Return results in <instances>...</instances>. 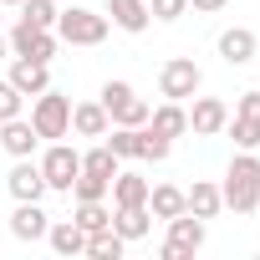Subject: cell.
I'll list each match as a JSON object with an SVG mask.
<instances>
[{
	"mask_svg": "<svg viewBox=\"0 0 260 260\" xmlns=\"http://www.w3.org/2000/svg\"><path fill=\"white\" fill-rule=\"evenodd\" d=\"M255 209H260V204H255Z\"/></svg>",
	"mask_w": 260,
	"mask_h": 260,
	"instance_id": "obj_37",
	"label": "cell"
},
{
	"mask_svg": "<svg viewBox=\"0 0 260 260\" xmlns=\"http://www.w3.org/2000/svg\"><path fill=\"white\" fill-rule=\"evenodd\" d=\"M148 209H153V219H174V214H184V189H174V184H153V189H148Z\"/></svg>",
	"mask_w": 260,
	"mask_h": 260,
	"instance_id": "obj_21",
	"label": "cell"
},
{
	"mask_svg": "<svg viewBox=\"0 0 260 260\" xmlns=\"http://www.w3.org/2000/svg\"><path fill=\"white\" fill-rule=\"evenodd\" d=\"M107 21L127 36H143L153 16H148V0H107Z\"/></svg>",
	"mask_w": 260,
	"mask_h": 260,
	"instance_id": "obj_12",
	"label": "cell"
},
{
	"mask_svg": "<svg viewBox=\"0 0 260 260\" xmlns=\"http://www.w3.org/2000/svg\"><path fill=\"white\" fill-rule=\"evenodd\" d=\"M112 230L133 245V240H143V235L153 230V209H148V204H122V209L112 204Z\"/></svg>",
	"mask_w": 260,
	"mask_h": 260,
	"instance_id": "obj_14",
	"label": "cell"
},
{
	"mask_svg": "<svg viewBox=\"0 0 260 260\" xmlns=\"http://www.w3.org/2000/svg\"><path fill=\"white\" fill-rule=\"evenodd\" d=\"M21 107H26V97H21L11 82H0V122H6V117H21Z\"/></svg>",
	"mask_w": 260,
	"mask_h": 260,
	"instance_id": "obj_32",
	"label": "cell"
},
{
	"mask_svg": "<svg viewBox=\"0 0 260 260\" xmlns=\"http://www.w3.org/2000/svg\"><path fill=\"white\" fill-rule=\"evenodd\" d=\"M255 31L250 26H230V31H219V56L230 61V67H245V61H255Z\"/></svg>",
	"mask_w": 260,
	"mask_h": 260,
	"instance_id": "obj_15",
	"label": "cell"
},
{
	"mask_svg": "<svg viewBox=\"0 0 260 260\" xmlns=\"http://www.w3.org/2000/svg\"><path fill=\"white\" fill-rule=\"evenodd\" d=\"M199 87H204V72H199L194 56H174V61H164V72H158V92H164L169 102H184V97H194Z\"/></svg>",
	"mask_w": 260,
	"mask_h": 260,
	"instance_id": "obj_6",
	"label": "cell"
},
{
	"mask_svg": "<svg viewBox=\"0 0 260 260\" xmlns=\"http://www.w3.org/2000/svg\"><path fill=\"white\" fill-rule=\"evenodd\" d=\"M224 122H230V102L194 92V107H189V127H194V133L199 138H214V133H224Z\"/></svg>",
	"mask_w": 260,
	"mask_h": 260,
	"instance_id": "obj_8",
	"label": "cell"
},
{
	"mask_svg": "<svg viewBox=\"0 0 260 260\" xmlns=\"http://www.w3.org/2000/svg\"><path fill=\"white\" fill-rule=\"evenodd\" d=\"M46 224H51V214L41 209V199H16V214H11L16 240H46Z\"/></svg>",
	"mask_w": 260,
	"mask_h": 260,
	"instance_id": "obj_10",
	"label": "cell"
},
{
	"mask_svg": "<svg viewBox=\"0 0 260 260\" xmlns=\"http://www.w3.org/2000/svg\"><path fill=\"white\" fill-rule=\"evenodd\" d=\"M21 97H41L46 87H51V72H46V61H31V56H16L11 61V77H6Z\"/></svg>",
	"mask_w": 260,
	"mask_h": 260,
	"instance_id": "obj_9",
	"label": "cell"
},
{
	"mask_svg": "<svg viewBox=\"0 0 260 260\" xmlns=\"http://www.w3.org/2000/svg\"><path fill=\"white\" fill-rule=\"evenodd\" d=\"M224 133L235 138V148H250V153L260 148V122H250V117H235V112H230V122H224Z\"/></svg>",
	"mask_w": 260,
	"mask_h": 260,
	"instance_id": "obj_27",
	"label": "cell"
},
{
	"mask_svg": "<svg viewBox=\"0 0 260 260\" xmlns=\"http://www.w3.org/2000/svg\"><path fill=\"white\" fill-rule=\"evenodd\" d=\"M169 148H174V143H169V138H158L148 122L138 127V158H143V164H164V158H169Z\"/></svg>",
	"mask_w": 260,
	"mask_h": 260,
	"instance_id": "obj_26",
	"label": "cell"
},
{
	"mask_svg": "<svg viewBox=\"0 0 260 260\" xmlns=\"http://www.w3.org/2000/svg\"><path fill=\"white\" fill-rule=\"evenodd\" d=\"M56 0H21V21H31V26H41V31H56Z\"/></svg>",
	"mask_w": 260,
	"mask_h": 260,
	"instance_id": "obj_25",
	"label": "cell"
},
{
	"mask_svg": "<svg viewBox=\"0 0 260 260\" xmlns=\"http://www.w3.org/2000/svg\"><path fill=\"white\" fill-rule=\"evenodd\" d=\"M189 11V0H148V16L153 21H179Z\"/></svg>",
	"mask_w": 260,
	"mask_h": 260,
	"instance_id": "obj_31",
	"label": "cell"
},
{
	"mask_svg": "<svg viewBox=\"0 0 260 260\" xmlns=\"http://www.w3.org/2000/svg\"><path fill=\"white\" fill-rule=\"evenodd\" d=\"M31 127H36V138L56 143L72 133V97H61L56 87H46L36 102H31Z\"/></svg>",
	"mask_w": 260,
	"mask_h": 260,
	"instance_id": "obj_2",
	"label": "cell"
},
{
	"mask_svg": "<svg viewBox=\"0 0 260 260\" xmlns=\"http://www.w3.org/2000/svg\"><path fill=\"white\" fill-rule=\"evenodd\" d=\"M107 127H112V117H107L102 102H72V133H82V138H102Z\"/></svg>",
	"mask_w": 260,
	"mask_h": 260,
	"instance_id": "obj_18",
	"label": "cell"
},
{
	"mask_svg": "<svg viewBox=\"0 0 260 260\" xmlns=\"http://www.w3.org/2000/svg\"><path fill=\"white\" fill-rule=\"evenodd\" d=\"M148 189H153V179H143V174H133V169H117L112 174V204L122 209V204H148Z\"/></svg>",
	"mask_w": 260,
	"mask_h": 260,
	"instance_id": "obj_16",
	"label": "cell"
},
{
	"mask_svg": "<svg viewBox=\"0 0 260 260\" xmlns=\"http://www.w3.org/2000/svg\"><path fill=\"white\" fill-rule=\"evenodd\" d=\"M0 6H21V0H0Z\"/></svg>",
	"mask_w": 260,
	"mask_h": 260,
	"instance_id": "obj_36",
	"label": "cell"
},
{
	"mask_svg": "<svg viewBox=\"0 0 260 260\" xmlns=\"http://www.w3.org/2000/svg\"><path fill=\"white\" fill-rule=\"evenodd\" d=\"M189 6H194L199 16H214V11H224V6H230V0H189Z\"/></svg>",
	"mask_w": 260,
	"mask_h": 260,
	"instance_id": "obj_34",
	"label": "cell"
},
{
	"mask_svg": "<svg viewBox=\"0 0 260 260\" xmlns=\"http://www.w3.org/2000/svg\"><path fill=\"white\" fill-rule=\"evenodd\" d=\"M6 41H11V56H31V61H46V67H51V56H56V46H61L56 31H41V26H31V21H16V31H11Z\"/></svg>",
	"mask_w": 260,
	"mask_h": 260,
	"instance_id": "obj_7",
	"label": "cell"
},
{
	"mask_svg": "<svg viewBox=\"0 0 260 260\" xmlns=\"http://www.w3.org/2000/svg\"><path fill=\"white\" fill-rule=\"evenodd\" d=\"M219 199H224V209H235V214H255V204H260V158H255L250 148H240V153L230 158V174H224V184H219Z\"/></svg>",
	"mask_w": 260,
	"mask_h": 260,
	"instance_id": "obj_1",
	"label": "cell"
},
{
	"mask_svg": "<svg viewBox=\"0 0 260 260\" xmlns=\"http://www.w3.org/2000/svg\"><path fill=\"white\" fill-rule=\"evenodd\" d=\"M184 209H189V214H199V219H214V214L224 209V199H219V184H209V179H194V189H184Z\"/></svg>",
	"mask_w": 260,
	"mask_h": 260,
	"instance_id": "obj_20",
	"label": "cell"
},
{
	"mask_svg": "<svg viewBox=\"0 0 260 260\" xmlns=\"http://www.w3.org/2000/svg\"><path fill=\"white\" fill-rule=\"evenodd\" d=\"M117 169H122V158H117V153H112L107 143H97L92 153H82V174H97V179H112Z\"/></svg>",
	"mask_w": 260,
	"mask_h": 260,
	"instance_id": "obj_24",
	"label": "cell"
},
{
	"mask_svg": "<svg viewBox=\"0 0 260 260\" xmlns=\"http://www.w3.org/2000/svg\"><path fill=\"white\" fill-rule=\"evenodd\" d=\"M107 31H112V21L97 16V11H87V6H72V11L56 16V36H61L67 46H102Z\"/></svg>",
	"mask_w": 260,
	"mask_h": 260,
	"instance_id": "obj_3",
	"label": "cell"
},
{
	"mask_svg": "<svg viewBox=\"0 0 260 260\" xmlns=\"http://www.w3.org/2000/svg\"><path fill=\"white\" fill-rule=\"evenodd\" d=\"M77 174H82V153H77L72 143H61V138H56V143L41 153V179H46V189H56V194H72Z\"/></svg>",
	"mask_w": 260,
	"mask_h": 260,
	"instance_id": "obj_4",
	"label": "cell"
},
{
	"mask_svg": "<svg viewBox=\"0 0 260 260\" xmlns=\"http://www.w3.org/2000/svg\"><path fill=\"white\" fill-rule=\"evenodd\" d=\"M6 189H11V199H41V194H46L41 164H31V158H16V169L6 174Z\"/></svg>",
	"mask_w": 260,
	"mask_h": 260,
	"instance_id": "obj_13",
	"label": "cell"
},
{
	"mask_svg": "<svg viewBox=\"0 0 260 260\" xmlns=\"http://www.w3.org/2000/svg\"><path fill=\"white\" fill-rule=\"evenodd\" d=\"M235 117L260 122V92H240V97H235Z\"/></svg>",
	"mask_w": 260,
	"mask_h": 260,
	"instance_id": "obj_33",
	"label": "cell"
},
{
	"mask_svg": "<svg viewBox=\"0 0 260 260\" xmlns=\"http://www.w3.org/2000/svg\"><path fill=\"white\" fill-rule=\"evenodd\" d=\"M122 250H127V240L107 224V230H97V235H87V255L92 260H122Z\"/></svg>",
	"mask_w": 260,
	"mask_h": 260,
	"instance_id": "obj_23",
	"label": "cell"
},
{
	"mask_svg": "<svg viewBox=\"0 0 260 260\" xmlns=\"http://www.w3.org/2000/svg\"><path fill=\"white\" fill-rule=\"evenodd\" d=\"M0 61H11V41L6 36H0Z\"/></svg>",
	"mask_w": 260,
	"mask_h": 260,
	"instance_id": "obj_35",
	"label": "cell"
},
{
	"mask_svg": "<svg viewBox=\"0 0 260 260\" xmlns=\"http://www.w3.org/2000/svg\"><path fill=\"white\" fill-rule=\"evenodd\" d=\"M148 112H153V107H148V102L133 92V97H127V102L112 112V122H117V127H143V122H148Z\"/></svg>",
	"mask_w": 260,
	"mask_h": 260,
	"instance_id": "obj_28",
	"label": "cell"
},
{
	"mask_svg": "<svg viewBox=\"0 0 260 260\" xmlns=\"http://www.w3.org/2000/svg\"><path fill=\"white\" fill-rule=\"evenodd\" d=\"M46 245L56 255H87V230L77 219H56V224H46Z\"/></svg>",
	"mask_w": 260,
	"mask_h": 260,
	"instance_id": "obj_17",
	"label": "cell"
},
{
	"mask_svg": "<svg viewBox=\"0 0 260 260\" xmlns=\"http://www.w3.org/2000/svg\"><path fill=\"white\" fill-rule=\"evenodd\" d=\"M72 219H77L87 235H97V230H107V224H112V209H107V199H77Z\"/></svg>",
	"mask_w": 260,
	"mask_h": 260,
	"instance_id": "obj_22",
	"label": "cell"
},
{
	"mask_svg": "<svg viewBox=\"0 0 260 260\" xmlns=\"http://www.w3.org/2000/svg\"><path fill=\"white\" fill-rule=\"evenodd\" d=\"M164 224H169L164 260H189L194 250H204V235H209V230H204V219H199V214H189V209H184V214H174V219H164Z\"/></svg>",
	"mask_w": 260,
	"mask_h": 260,
	"instance_id": "obj_5",
	"label": "cell"
},
{
	"mask_svg": "<svg viewBox=\"0 0 260 260\" xmlns=\"http://www.w3.org/2000/svg\"><path fill=\"white\" fill-rule=\"evenodd\" d=\"M127 97H133V82H122V77H112V82H102V92H97V102L107 107V117L127 102Z\"/></svg>",
	"mask_w": 260,
	"mask_h": 260,
	"instance_id": "obj_29",
	"label": "cell"
},
{
	"mask_svg": "<svg viewBox=\"0 0 260 260\" xmlns=\"http://www.w3.org/2000/svg\"><path fill=\"white\" fill-rule=\"evenodd\" d=\"M148 127H153L158 138H169V143H174V138H184V133H189V107L164 102V107H153V112H148Z\"/></svg>",
	"mask_w": 260,
	"mask_h": 260,
	"instance_id": "obj_19",
	"label": "cell"
},
{
	"mask_svg": "<svg viewBox=\"0 0 260 260\" xmlns=\"http://www.w3.org/2000/svg\"><path fill=\"white\" fill-rule=\"evenodd\" d=\"M107 189H112V179H97V174H77V184H72V199H107Z\"/></svg>",
	"mask_w": 260,
	"mask_h": 260,
	"instance_id": "obj_30",
	"label": "cell"
},
{
	"mask_svg": "<svg viewBox=\"0 0 260 260\" xmlns=\"http://www.w3.org/2000/svg\"><path fill=\"white\" fill-rule=\"evenodd\" d=\"M36 127H31V117H6L0 122V148H6L11 158H31L36 153Z\"/></svg>",
	"mask_w": 260,
	"mask_h": 260,
	"instance_id": "obj_11",
	"label": "cell"
}]
</instances>
